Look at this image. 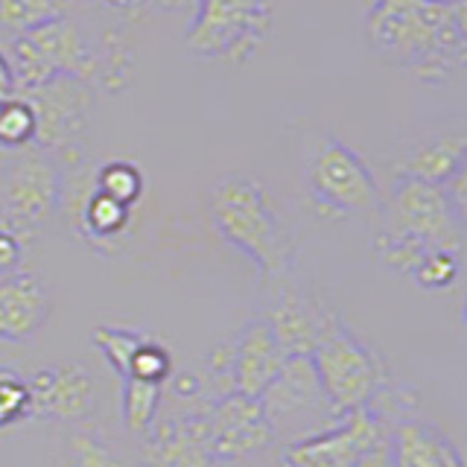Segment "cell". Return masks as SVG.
Listing matches in <instances>:
<instances>
[{
	"label": "cell",
	"mask_w": 467,
	"mask_h": 467,
	"mask_svg": "<svg viewBox=\"0 0 467 467\" xmlns=\"http://www.w3.org/2000/svg\"><path fill=\"white\" fill-rule=\"evenodd\" d=\"M365 36L386 62L406 67L423 82H447L464 67V0H374Z\"/></svg>",
	"instance_id": "obj_1"
},
{
	"label": "cell",
	"mask_w": 467,
	"mask_h": 467,
	"mask_svg": "<svg viewBox=\"0 0 467 467\" xmlns=\"http://www.w3.org/2000/svg\"><path fill=\"white\" fill-rule=\"evenodd\" d=\"M211 219L219 237L252 260L266 281H284L292 266V237L260 179L245 172L219 179L211 190Z\"/></svg>",
	"instance_id": "obj_2"
},
{
	"label": "cell",
	"mask_w": 467,
	"mask_h": 467,
	"mask_svg": "<svg viewBox=\"0 0 467 467\" xmlns=\"http://www.w3.org/2000/svg\"><path fill=\"white\" fill-rule=\"evenodd\" d=\"M65 167L41 152L12 155L0 167V231L18 237L24 248L62 211Z\"/></svg>",
	"instance_id": "obj_3"
},
{
	"label": "cell",
	"mask_w": 467,
	"mask_h": 467,
	"mask_svg": "<svg viewBox=\"0 0 467 467\" xmlns=\"http://www.w3.org/2000/svg\"><path fill=\"white\" fill-rule=\"evenodd\" d=\"M310 362L321 389H325L333 418H342L365 406L389 379L386 362L342 318L321 336V342L310 354Z\"/></svg>",
	"instance_id": "obj_4"
},
{
	"label": "cell",
	"mask_w": 467,
	"mask_h": 467,
	"mask_svg": "<svg viewBox=\"0 0 467 467\" xmlns=\"http://www.w3.org/2000/svg\"><path fill=\"white\" fill-rule=\"evenodd\" d=\"M269 0H199V12L184 44L202 58L245 65L269 36Z\"/></svg>",
	"instance_id": "obj_5"
},
{
	"label": "cell",
	"mask_w": 467,
	"mask_h": 467,
	"mask_svg": "<svg viewBox=\"0 0 467 467\" xmlns=\"http://www.w3.org/2000/svg\"><path fill=\"white\" fill-rule=\"evenodd\" d=\"M36 111V143L33 152L50 155L62 167L82 161V143L91 123L94 97L79 79L56 77L33 91H18Z\"/></svg>",
	"instance_id": "obj_6"
},
{
	"label": "cell",
	"mask_w": 467,
	"mask_h": 467,
	"mask_svg": "<svg viewBox=\"0 0 467 467\" xmlns=\"http://www.w3.org/2000/svg\"><path fill=\"white\" fill-rule=\"evenodd\" d=\"M383 234L412 240L430 252H462L464 216L452 208L444 187L398 179L391 187Z\"/></svg>",
	"instance_id": "obj_7"
},
{
	"label": "cell",
	"mask_w": 467,
	"mask_h": 467,
	"mask_svg": "<svg viewBox=\"0 0 467 467\" xmlns=\"http://www.w3.org/2000/svg\"><path fill=\"white\" fill-rule=\"evenodd\" d=\"M306 182H310L316 204L327 213L350 216L379 208V187L374 172L357 150H350L348 143L336 138H325L316 146Z\"/></svg>",
	"instance_id": "obj_8"
},
{
	"label": "cell",
	"mask_w": 467,
	"mask_h": 467,
	"mask_svg": "<svg viewBox=\"0 0 467 467\" xmlns=\"http://www.w3.org/2000/svg\"><path fill=\"white\" fill-rule=\"evenodd\" d=\"M257 400L275 435L296 430L298 438H306L336 420L310 357H286L281 371L275 374V379Z\"/></svg>",
	"instance_id": "obj_9"
},
{
	"label": "cell",
	"mask_w": 467,
	"mask_h": 467,
	"mask_svg": "<svg viewBox=\"0 0 467 467\" xmlns=\"http://www.w3.org/2000/svg\"><path fill=\"white\" fill-rule=\"evenodd\" d=\"M389 441L391 427L359 406L354 412L336 418L330 427L292 441L284 452V462L298 467H362Z\"/></svg>",
	"instance_id": "obj_10"
},
{
	"label": "cell",
	"mask_w": 467,
	"mask_h": 467,
	"mask_svg": "<svg viewBox=\"0 0 467 467\" xmlns=\"http://www.w3.org/2000/svg\"><path fill=\"white\" fill-rule=\"evenodd\" d=\"M29 420L79 423L97 403L94 377L82 362H56L26 377Z\"/></svg>",
	"instance_id": "obj_11"
},
{
	"label": "cell",
	"mask_w": 467,
	"mask_h": 467,
	"mask_svg": "<svg viewBox=\"0 0 467 467\" xmlns=\"http://www.w3.org/2000/svg\"><path fill=\"white\" fill-rule=\"evenodd\" d=\"M211 406L164 412L146 432V464L150 467H213L211 452Z\"/></svg>",
	"instance_id": "obj_12"
},
{
	"label": "cell",
	"mask_w": 467,
	"mask_h": 467,
	"mask_svg": "<svg viewBox=\"0 0 467 467\" xmlns=\"http://www.w3.org/2000/svg\"><path fill=\"white\" fill-rule=\"evenodd\" d=\"M211 452L216 462H245L269 450L277 435L263 415V406L245 394H228L211 406Z\"/></svg>",
	"instance_id": "obj_13"
},
{
	"label": "cell",
	"mask_w": 467,
	"mask_h": 467,
	"mask_svg": "<svg viewBox=\"0 0 467 467\" xmlns=\"http://www.w3.org/2000/svg\"><path fill=\"white\" fill-rule=\"evenodd\" d=\"M260 318L269 325L275 342L281 345L286 357H310L321 336L339 321V313L286 286L275 292Z\"/></svg>",
	"instance_id": "obj_14"
},
{
	"label": "cell",
	"mask_w": 467,
	"mask_h": 467,
	"mask_svg": "<svg viewBox=\"0 0 467 467\" xmlns=\"http://www.w3.org/2000/svg\"><path fill=\"white\" fill-rule=\"evenodd\" d=\"M50 289L36 272L0 275V342H33L50 318Z\"/></svg>",
	"instance_id": "obj_15"
},
{
	"label": "cell",
	"mask_w": 467,
	"mask_h": 467,
	"mask_svg": "<svg viewBox=\"0 0 467 467\" xmlns=\"http://www.w3.org/2000/svg\"><path fill=\"white\" fill-rule=\"evenodd\" d=\"M286 354L275 342L269 325L254 316L248 325L234 336V391L245 398H260L266 386L281 371Z\"/></svg>",
	"instance_id": "obj_16"
},
{
	"label": "cell",
	"mask_w": 467,
	"mask_h": 467,
	"mask_svg": "<svg viewBox=\"0 0 467 467\" xmlns=\"http://www.w3.org/2000/svg\"><path fill=\"white\" fill-rule=\"evenodd\" d=\"M391 467H464V462L447 432L409 418L391 430Z\"/></svg>",
	"instance_id": "obj_17"
},
{
	"label": "cell",
	"mask_w": 467,
	"mask_h": 467,
	"mask_svg": "<svg viewBox=\"0 0 467 467\" xmlns=\"http://www.w3.org/2000/svg\"><path fill=\"white\" fill-rule=\"evenodd\" d=\"M464 164H467V143L462 135L432 138L427 143L415 146V150L400 161L398 179H412V182L444 187L452 175L464 170Z\"/></svg>",
	"instance_id": "obj_18"
},
{
	"label": "cell",
	"mask_w": 467,
	"mask_h": 467,
	"mask_svg": "<svg viewBox=\"0 0 467 467\" xmlns=\"http://www.w3.org/2000/svg\"><path fill=\"white\" fill-rule=\"evenodd\" d=\"M36 143V111L21 97L12 94L0 102V152L6 158L33 152Z\"/></svg>",
	"instance_id": "obj_19"
},
{
	"label": "cell",
	"mask_w": 467,
	"mask_h": 467,
	"mask_svg": "<svg viewBox=\"0 0 467 467\" xmlns=\"http://www.w3.org/2000/svg\"><path fill=\"white\" fill-rule=\"evenodd\" d=\"M161 398H164V386L143 383V379H123V427L131 435L146 438L152 423L161 412Z\"/></svg>",
	"instance_id": "obj_20"
},
{
	"label": "cell",
	"mask_w": 467,
	"mask_h": 467,
	"mask_svg": "<svg viewBox=\"0 0 467 467\" xmlns=\"http://www.w3.org/2000/svg\"><path fill=\"white\" fill-rule=\"evenodd\" d=\"M67 0H0V33L24 36L29 29L62 18Z\"/></svg>",
	"instance_id": "obj_21"
},
{
	"label": "cell",
	"mask_w": 467,
	"mask_h": 467,
	"mask_svg": "<svg viewBox=\"0 0 467 467\" xmlns=\"http://www.w3.org/2000/svg\"><path fill=\"white\" fill-rule=\"evenodd\" d=\"M94 187L102 196L135 208L143 196V172L131 161H106L94 170Z\"/></svg>",
	"instance_id": "obj_22"
},
{
	"label": "cell",
	"mask_w": 467,
	"mask_h": 467,
	"mask_svg": "<svg viewBox=\"0 0 467 467\" xmlns=\"http://www.w3.org/2000/svg\"><path fill=\"white\" fill-rule=\"evenodd\" d=\"M143 330H135V327H117V325H99L94 330V348L99 350L106 362L111 368L126 377L129 374V365H131V357L138 354V348L146 342Z\"/></svg>",
	"instance_id": "obj_23"
},
{
	"label": "cell",
	"mask_w": 467,
	"mask_h": 467,
	"mask_svg": "<svg viewBox=\"0 0 467 467\" xmlns=\"http://www.w3.org/2000/svg\"><path fill=\"white\" fill-rule=\"evenodd\" d=\"M29 420V391L21 371L0 365V435L18 430Z\"/></svg>",
	"instance_id": "obj_24"
},
{
	"label": "cell",
	"mask_w": 467,
	"mask_h": 467,
	"mask_svg": "<svg viewBox=\"0 0 467 467\" xmlns=\"http://www.w3.org/2000/svg\"><path fill=\"white\" fill-rule=\"evenodd\" d=\"M143 379V383L167 386V379L172 377V354L170 348L158 339V336H146V342L138 348V354L131 357L129 374L123 379Z\"/></svg>",
	"instance_id": "obj_25"
},
{
	"label": "cell",
	"mask_w": 467,
	"mask_h": 467,
	"mask_svg": "<svg viewBox=\"0 0 467 467\" xmlns=\"http://www.w3.org/2000/svg\"><path fill=\"white\" fill-rule=\"evenodd\" d=\"M409 277H412L423 292H444L456 284V277H459V254L427 252Z\"/></svg>",
	"instance_id": "obj_26"
},
{
	"label": "cell",
	"mask_w": 467,
	"mask_h": 467,
	"mask_svg": "<svg viewBox=\"0 0 467 467\" xmlns=\"http://www.w3.org/2000/svg\"><path fill=\"white\" fill-rule=\"evenodd\" d=\"M70 467H135L120 452H114L94 432L77 430L70 435Z\"/></svg>",
	"instance_id": "obj_27"
},
{
	"label": "cell",
	"mask_w": 467,
	"mask_h": 467,
	"mask_svg": "<svg viewBox=\"0 0 467 467\" xmlns=\"http://www.w3.org/2000/svg\"><path fill=\"white\" fill-rule=\"evenodd\" d=\"M24 263V243L12 237L9 231H0V275L18 272Z\"/></svg>",
	"instance_id": "obj_28"
},
{
	"label": "cell",
	"mask_w": 467,
	"mask_h": 467,
	"mask_svg": "<svg viewBox=\"0 0 467 467\" xmlns=\"http://www.w3.org/2000/svg\"><path fill=\"white\" fill-rule=\"evenodd\" d=\"M109 9L123 12V15H143L150 9H167V6H179L182 0H102Z\"/></svg>",
	"instance_id": "obj_29"
},
{
	"label": "cell",
	"mask_w": 467,
	"mask_h": 467,
	"mask_svg": "<svg viewBox=\"0 0 467 467\" xmlns=\"http://www.w3.org/2000/svg\"><path fill=\"white\" fill-rule=\"evenodd\" d=\"M15 94V79H12V67L6 62V53L0 50V102L9 99Z\"/></svg>",
	"instance_id": "obj_30"
},
{
	"label": "cell",
	"mask_w": 467,
	"mask_h": 467,
	"mask_svg": "<svg viewBox=\"0 0 467 467\" xmlns=\"http://www.w3.org/2000/svg\"><path fill=\"white\" fill-rule=\"evenodd\" d=\"M213 467H243L240 462H213Z\"/></svg>",
	"instance_id": "obj_31"
},
{
	"label": "cell",
	"mask_w": 467,
	"mask_h": 467,
	"mask_svg": "<svg viewBox=\"0 0 467 467\" xmlns=\"http://www.w3.org/2000/svg\"><path fill=\"white\" fill-rule=\"evenodd\" d=\"M430 4H459V0H430Z\"/></svg>",
	"instance_id": "obj_32"
},
{
	"label": "cell",
	"mask_w": 467,
	"mask_h": 467,
	"mask_svg": "<svg viewBox=\"0 0 467 467\" xmlns=\"http://www.w3.org/2000/svg\"><path fill=\"white\" fill-rule=\"evenodd\" d=\"M281 467H298V464H289V462H284V459H281Z\"/></svg>",
	"instance_id": "obj_33"
},
{
	"label": "cell",
	"mask_w": 467,
	"mask_h": 467,
	"mask_svg": "<svg viewBox=\"0 0 467 467\" xmlns=\"http://www.w3.org/2000/svg\"><path fill=\"white\" fill-rule=\"evenodd\" d=\"M4 158H6V155H4V152H0V167H4Z\"/></svg>",
	"instance_id": "obj_34"
},
{
	"label": "cell",
	"mask_w": 467,
	"mask_h": 467,
	"mask_svg": "<svg viewBox=\"0 0 467 467\" xmlns=\"http://www.w3.org/2000/svg\"><path fill=\"white\" fill-rule=\"evenodd\" d=\"M58 467H70V462H62V464H58Z\"/></svg>",
	"instance_id": "obj_35"
}]
</instances>
